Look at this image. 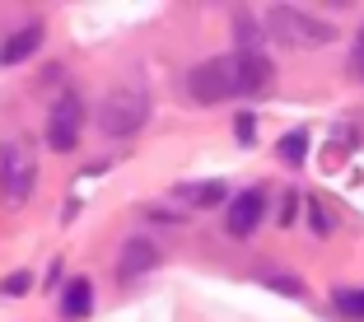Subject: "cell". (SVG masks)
Returning <instances> with one entry per match:
<instances>
[{
	"label": "cell",
	"instance_id": "17",
	"mask_svg": "<svg viewBox=\"0 0 364 322\" xmlns=\"http://www.w3.org/2000/svg\"><path fill=\"white\" fill-rule=\"evenodd\" d=\"M252 127H257V122H252V117H238V140H243V145H247V140H252Z\"/></svg>",
	"mask_w": 364,
	"mask_h": 322
},
{
	"label": "cell",
	"instance_id": "8",
	"mask_svg": "<svg viewBox=\"0 0 364 322\" xmlns=\"http://www.w3.org/2000/svg\"><path fill=\"white\" fill-rule=\"evenodd\" d=\"M150 267H159V247L150 238H127V247H122V276H145Z\"/></svg>",
	"mask_w": 364,
	"mask_h": 322
},
{
	"label": "cell",
	"instance_id": "4",
	"mask_svg": "<svg viewBox=\"0 0 364 322\" xmlns=\"http://www.w3.org/2000/svg\"><path fill=\"white\" fill-rule=\"evenodd\" d=\"M33 154L23 150V140H10V145H0V187L10 196V205H23L33 192Z\"/></svg>",
	"mask_w": 364,
	"mask_h": 322
},
{
	"label": "cell",
	"instance_id": "1",
	"mask_svg": "<svg viewBox=\"0 0 364 322\" xmlns=\"http://www.w3.org/2000/svg\"><path fill=\"white\" fill-rule=\"evenodd\" d=\"M276 85V65L262 52H229V56H210L187 75V94L196 103H225L238 94H267Z\"/></svg>",
	"mask_w": 364,
	"mask_h": 322
},
{
	"label": "cell",
	"instance_id": "15",
	"mask_svg": "<svg viewBox=\"0 0 364 322\" xmlns=\"http://www.w3.org/2000/svg\"><path fill=\"white\" fill-rule=\"evenodd\" d=\"M262 280H267V285H276V290H285V294H304V285H299V280H285V276H271V271H267V276H262Z\"/></svg>",
	"mask_w": 364,
	"mask_h": 322
},
{
	"label": "cell",
	"instance_id": "6",
	"mask_svg": "<svg viewBox=\"0 0 364 322\" xmlns=\"http://www.w3.org/2000/svg\"><path fill=\"white\" fill-rule=\"evenodd\" d=\"M262 215H267V192L262 187H247L229 201V234L234 238H247L252 229L262 225Z\"/></svg>",
	"mask_w": 364,
	"mask_h": 322
},
{
	"label": "cell",
	"instance_id": "2",
	"mask_svg": "<svg viewBox=\"0 0 364 322\" xmlns=\"http://www.w3.org/2000/svg\"><path fill=\"white\" fill-rule=\"evenodd\" d=\"M150 122V98L145 89H112L98 107V127L107 136H136L140 127Z\"/></svg>",
	"mask_w": 364,
	"mask_h": 322
},
{
	"label": "cell",
	"instance_id": "7",
	"mask_svg": "<svg viewBox=\"0 0 364 322\" xmlns=\"http://www.w3.org/2000/svg\"><path fill=\"white\" fill-rule=\"evenodd\" d=\"M38 47H43V23H28V28L10 33V38L0 43V65H19V61H28Z\"/></svg>",
	"mask_w": 364,
	"mask_h": 322
},
{
	"label": "cell",
	"instance_id": "5",
	"mask_svg": "<svg viewBox=\"0 0 364 322\" xmlns=\"http://www.w3.org/2000/svg\"><path fill=\"white\" fill-rule=\"evenodd\" d=\"M80 127H85V107H80V98L75 94H61V98H56V107H52V117H47V145H52L56 154L75 150Z\"/></svg>",
	"mask_w": 364,
	"mask_h": 322
},
{
	"label": "cell",
	"instance_id": "11",
	"mask_svg": "<svg viewBox=\"0 0 364 322\" xmlns=\"http://www.w3.org/2000/svg\"><path fill=\"white\" fill-rule=\"evenodd\" d=\"M182 196H192V205H215V201H225V183H196V187H182Z\"/></svg>",
	"mask_w": 364,
	"mask_h": 322
},
{
	"label": "cell",
	"instance_id": "10",
	"mask_svg": "<svg viewBox=\"0 0 364 322\" xmlns=\"http://www.w3.org/2000/svg\"><path fill=\"white\" fill-rule=\"evenodd\" d=\"M280 159L285 163H304L309 159V131H289V136H280Z\"/></svg>",
	"mask_w": 364,
	"mask_h": 322
},
{
	"label": "cell",
	"instance_id": "16",
	"mask_svg": "<svg viewBox=\"0 0 364 322\" xmlns=\"http://www.w3.org/2000/svg\"><path fill=\"white\" fill-rule=\"evenodd\" d=\"M313 229H318V234H327V229H332V220H327V210H322L318 201H313Z\"/></svg>",
	"mask_w": 364,
	"mask_h": 322
},
{
	"label": "cell",
	"instance_id": "3",
	"mask_svg": "<svg viewBox=\"0 0 364 322\" xmlns=\"http://www.w3.org/2000/svg\"><path fill=\"white\" fill-rule=\"evenodd\" d=\"M267 23H271V33H276L280 43H289V47H309V43H332V38H336V28H332V23L313 19L309 10H294V5H276Z\"/></svg>",
	"mask_w": 364,
	"mask_h": 322
},
{
	"label": "cell",
	"instance_id": "9",
	"mask_svg": "<svg viewBox=\"0 0 364 322\" xmlns=\"http://www.w3.org/2000/svg\"><path fill=\"white\" fill-rule=\"evenodd\" d=\"M89 308H94V285H89V276H80V280H70V290L61 299V313L65 318H85Z\"/></svg>",
	"mask_w": 364,
	"mask_h": 322
},
{
	"label": "cell",
	"instance_id": "14",
	"mask_svg": "<svg viewBox=\"0 0 364 322\" xmlns=\"http://www.w3.org/2000/svg\"><path fill=\"white\" fill-rule=\"evenodd\" d=\"M350 75L364 80V28L355 33V47H350Z\"/></svg>",
	"mask_w": 364,
	"mask_h": 322
},
{
	"label": "cell",
	"instance_id": "13",
	"mask_svg": "<svg viewBox=\"0 0 364 322\" xmlns=\"http://www.w3.org/2000/svg\"><path fill=\"white\" fill-rule=\"evenodd\" d=\"M28 285H33V276H28V271H14V276L5 280V285H0V294H10V299H19V294L28 290Z\"/></svg>",
	"mask_w": 364,
	"mask_h": 322
},
{
	"label": "cell",
	"instance_id": "12",
	"mask_svg": "<svg viewBox=\"0 0 364 322\" xmlns=\"http://www.w3.org/2000/svg\"><path fill=\"white\" fill-rule=\"evenodd\" d=\"M336 313L364 322V290H336Z\"/></svg>",
	"mask_w": 364,
	"mask_h": 322
}]
</instances>
